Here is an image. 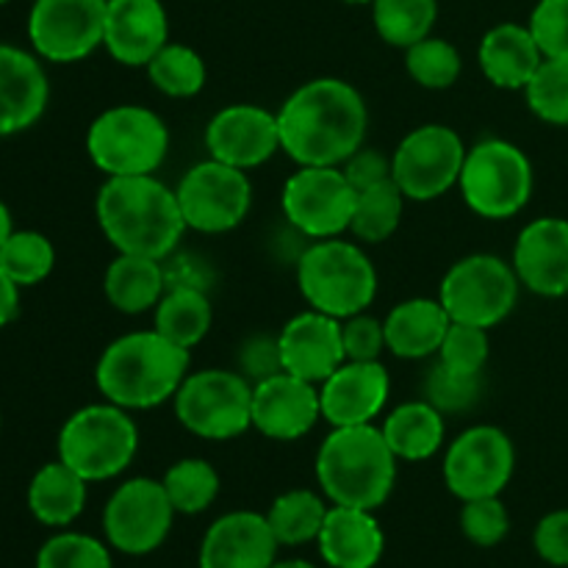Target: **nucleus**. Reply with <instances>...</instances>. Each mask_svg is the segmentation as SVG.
<instances>
[{
	"label": "nucleus",
	"mask_w": 568,
	"mask_h": 568,
	"mask_svg": "<svg viewBox=\"0 0 568 568\" xmlns=\"http://www.w3.org/2000/svg\"><path fill=\"white\" fill-rule=\"evenodd\" d=\"M342 172L355 192H364V189L377 186V183L392 178V159H386V155L375 148H361L344 161Z\"/></svg>",
	"instance_id": "09e8293b"
},
{
	"label": "nucleus",
	"mask_w": 568,
	"mask_h": 568,
	"mask_svg": "<svg viewBox=\"0 0 568 568\" xmlns=\"http://www.w3.org/2000/svg\"><path fill=\"white\" fill-rule=\"evenodd\" d=\"M316 544L331 568H375L386 549V536L375 510L331 505Z\"/></svg>",
	"instance_id": "393cba45"
},
{
	"label": "nucleus",
	"mask_w": 568,
	"mask_h": 568,
	"mask_svg": "<svg viewBox=\"0 0 568 568\" xmlns=\"http://www.w3.org/2000/svg\"><path fill=\"white\" fill-rule=\"evenodd\" d=\"M316 480L333 505L377 510L397 483V455L381 427H336L316 453Z\"/></svg>",
	"instance_id": "20e7f679"
},
{
	"label": "nucleus",
	"mask_w": 568,
	"mask_h": 568,
	"mask_svg": "<svg viewBox=\"0 0 568 568\" xmlns=\"http://www.w3.org/2000/svg\"><path fill=\"white\" fill-rule=\"evenodd\" d=\"M277 538L264 514L233 510L205 530L200 568H270L277 560Z\"/></svg>",
	"instance_id": "4be33fe9"
},
{
	"label": "nucleus",
	"mask_w": 568,
	"mask_h": 568,
	"mask_svg": "<svg viewBox=\"0 0 568 568\" xmlns=\"http://www.w3.org/2000/svg\"><path fill=\"white\" fill-rule=\"evenodd\" d=\"M466 161V144L447 125H422L399 142L392 159V178L405 200H436L458 186Z\"/></svg>",
	"instance_id": "ddd939ff"
},
{
	"label": "nucleus",
	"mask_w": 568,
	"mask_h": 568,
	"mask_svg": "<svg viewBox=\"0 0 568 568\" xmlns=\"http://www.w3.org/2000/svg\"><path fill=\"white\" fill-rule=\"evenodd\" d=\"M327 510L331 508L320 494L308 488H294L272 503V508L266 510V521L281 547H303L320 538Z\"/></svg>",
	"instance_id": "2f4dec72"
},
{
	"label": "nucleus",
	"mask_w": 568,
	"mask_h": 568,
	"mask_svg": "<svg viewBox=\"0 0 568 568\" xmlns=\"http://www.w3.org/2000/svg\"><path fill=\"white\" fill-rule=\"evenodd\" d=\"M170 42V20L161 0H109L103 48L125 67H148Z\"/></svg>",
	"instance_id": "5701e85b"
},
{
	"label": "nucleus",
	"mask_w": 568,
	"mask_h": 568,
	"mask_svg": "<svg viewBox=\"0 0 568 568\" xmlns=\"http://www.w3.org/2000/svg\"><path fill=\"white\" fill-rule=\"evenodd\" d=\"M344 3H353V6H364V3H375V0H344Z\"/></svg>",
	"instance_id": "864d4df0"
},
{
	"label": "nucleus",
	"mask_w": 568,
	"mask_h": 568,
	"mask_svg": "<svg viewBox=\"0 0 568 568\" xmlns=\"http://www.w3.org/2000/svg\"><path fill=\"white\" fill-rule=\"evenodd\" d=\"M477 61H480L483 75L497 89L525 92V87L541 67L544 53L532 39L530 28L503 22L483 37L480 48H477Z\"/></svg>",
	"instance_id": "a878e982"
},
{
	"label": "nucleus",
	"mask_w": 568,
	"mask_h": 568,
	"mask_svg": "<svg viewBox=\"0 0 568 568\" xmlns=\"http://www.w3.org/2000/svg\"><path fill=\"white\" fill-rule=\"evenodd\" d=\"M6 3H9V0H0V6H6Z\"/></svg>",
	"instance_id": "6e6d98bb"
},
{
	"label": "nucleus",
	"mask_w": 568,
	"mask_h": 568,
	"mask_svg": "<svg viewBox=\"0 0 568 568\" xmlns=\"http://www.w3.org/2000/svg\"><path fill=\"white\" fill-rule=\"evenodd\" d=\"M383 438L388 442L397 460H427L442 449L444 444V414L427 399L403 403L394 408L383 422Z\"/></svg>",
	"instance_id": "c85d7f7f"
},
{
	"label": "nucleus",
	"mask_w": 568,
	"mask_h": 568,
	"mask_svg": "<svg viewBox=\"0 0 568 568\" xmlns=\"http://www.w3.org/2000/svg\"><path fill=\"white\" fill-rule=\"evenodd\" d=\"M536 175L521 148L505 139H486L466 150L458 189L464 203L486 220H510L530 203Z\"/></svg>",
	"instance_id": "6e6552de"
},
{
	"label": "nucleus",
	"mask_w": 568,
	"mask_h": 568,
	"mask_svg": "<svg viewBox=\"0 0 568 568\" xmlns=\"http://www.w3.org/2000/svg\"><path fill=\"white\" fill-rule=\"evenodd\" d=\"M514 272L538 297L568 294V220L538 216L521 227L514 247Z\"/></svg>",
	"instance_id": "aec40b11"
},
{
	"label": "nucleus",
	"mask_w": 568,
	"mask_h": 568,
	"mask_svg": "<svg viewBox=\"0 0 568 568\" xmlns=\"http://www.w3.org/2000/svg\"><path fill=\"white\" fill-rule=\"evenodd\" d=\"M480 392L483 375H458V372L447 369L442 361L427 372L425 399L430 405H436L442 414H464V410H471L477 405V399H480Z\"/></svg>",
	"instance_id": "79ce46f5"
},
{
	"label": "nucleus",
	"mask_w": 568,
	"mask_h": 568,
	"mask_svg": "<svg viewBox=\"0 0 568 568\" xmlns=\"http://www.w3.org/2000/svg\"><path fill=\"white\" fill-rule=\"evenodd\" d=\"M170 131L153 109L114 105L87 131V153L105 178L153 175L166 159Z\"/></svg>",
	"instance_id": "0eeeda50"
},
{
	"label": "nucleus",
	"mask_w": 568,
	"mask_h": 568,
	"mask_svg": "<svg viewBox=\"0 0 568 568\" xmlns=\"http://www.w3.org/2000/svg\"><path fill=\"white\" fill-rule=\"evenodd\" d=\"M536 552L544 564L568 568V508L552 510L536 527Z\"/></svg>",
	"instance_id": "de8ad7c7"
},
{
	"label": "nucleus",
	"mask_w": 568,
	"mask_h": 568,
	"mask_svg": "<svg viewBox=\"0 0 568 568\" xmlns=\"http://www.w3.org/2000/svg\"><path fill=\"white\" fill-rule=\"evenodd\" d=\"M186 375L189 349L172 344L159 331H136L103 349L94 383L105 403L125 410H148L175 399Z\"/></svg>",
	"instance_id": "7ed1b4c3"
},
{
	"label": "nucleus",
	"mask_w": 568,
	"mask_h": 568,
	"mask_svg": "<svg viewBox=\"0 0 568 568\" xmlns=\"http://www.w3.org/2000/svg\"><path fill=\"white\" fill-rule=\"evenodd\" d=\"M189 231L227 233L242 225L253 205V186L244 170L209 159L194 164L175 189Z\"/></svg>",
	"instance_id": "9b49d317"
},
{
	"label": "nucleus",
	"mask_w": 568,
	"mask_h": 568,
	"mask_svg": "<svg viewBox=\"0 0 568 568\" xmlns=\"http://www.w3.org/2000/svg\"><path fill=\"white\" fill-rule=\"evenodd\" d=\"M460 530L475 547H497L510 532L508 508L499 497L469 499L460 510Z\"/></svg>",
	"instance_id": "37998d69"
},
{
	"label": "nucleus",
	"mask_w": 568,
	"mask_h": 568,
	"mask_svg": "<svg viewBox=\"0 0 568 568\" xmlns=\"http://www.w3.org/2000/svg\"><path fill=\"white\" fill-rule=\"evenodd\" d=\"M488 353H491V342H488L486 327L453 322L438 349V361L458 375L477 377L486 369Z\"/></svg>",
	"instance_id": "a19ab883"
},
{
	"label": "nucleus",
	"mask_w": 568,
	"mask_h": 568,
	"mask_svg": "<svg viewBox=\"0 0 568 568\" xmlns=\"http://www.w3.org/2000/svg\"><path fill=\"white\" fill-rule=\"evenodd\" d=\"M0 266L20 288L37 286L53 272L55 250L44 233L17 231L0 247Z\"/></svg>",
	"instance_id": "e433bc0d"
},
{
	"label": "nucleus",
	"mask_w": 568,
	"mask_h": 568,
	"mask_svg": "<svg viewBox=\"0 0 568 568\" xmlns=\"http://www.w3.org/2000/svg\"><path fill=\"white\" fill-rule=\"evenodd\" d=\"M211 322H214V308L205 292H200L197 286H175L164 292V297L155 305L153 331H159L178 347L192 349L211 331Z\"/></svg>",
	"instance_id": "7c9ffc66"
},
{
	"label": "nucleus",
	"mask_w": 568,
	"mask_h": 568,
	"mask_svg": "<svg viewBox=\"0 0 568 568\" xmlns=\"http://www.w3.org/2000/svg\"><path fill=\"white\" fill-rule=\"evenodd\" d=\"M175 514L197 516L214 505L220 497V471L200 458H183L170 466L161 480Z\"/></svg>",
	"instance_id": "c9c22d12"
},
{
	"label": "nucleus",
	"mask_w": 568,
	"mask_h": 568,
	"mask_svg": "<svg viewBox=\"0 0 568 568\" xmlns=\"http://www.w3.org/2000/svg\"><path fill=\"white\" fill-rule=\"evenodd\" d=\"M209 159L231 164L236 170H255L281 150L277 114L253 103H233L216 111L205 128Z\"/></svg>",
	"instance_id": "f3484780"
},
{
	"label": "nucleus",
	"mask_w": 568,
	"mask_h": 568,
	"mask_svg": "<svg viewBox=\"0 0 568 568\" xmlns=\"http://www.w3.org/2000/svg\"><path fill=\"white\" fill-rule=\"evenodd\" d=\"M405 67L408 75L425 89H449L460 78L464 61L455 44L447 39L427 37L405 50Z\"/></svg>",
	"instance_id": "4c0bfd02"
},
{
	"label": "nucleus",
	"mask_w": 568,
	"mask_h": 568,
	"mask_svg": "<svg viewBox=\"0 0 568 568\" xmlns=\"http://www.w3.org/2000/svg\"><path fill=\"white\" fill-rule=\"evenodd\" d=\"M0 430H3V416H0Z\"/></svg>",
	"instance_id": "5fc2aeb1"
},
{
	"label": "nucleus",
	"mask_w": 568,
	"mask_h": 568,
	"mask_svg": "<svg viewBox=\"0 0 568 568\" xmlns=\"http://www.w3.org/2000/svg\"><path fill=\"white\" fill-rule=\"evenodd\" d=\"M358 192L342 166H300L283 186V214L308 239H336L349 231Z\"/></svg>",
	"instance_id": "f8f14e48"
},
{
	"label": "nucleus",
	"mask_w": 568,
	"mask_h": 568,
	"mask_svg": "<svg viewBox=\"0 0 568 568\" xmlns=\"http://www.w3.org/2000/svg\"><path fill=\"white\" fill-rule=\"evenodd\" d=\"M525 98L538 120L568 128V59H544Z\"/></svg>",
	"instance_id": "58836bf2"
},
{
	"label": "nucleus",
	"mask_w": 568,
	"mask_h": 568,
	"mask_svg": "<svg viewBox=\"0 0 568 568\" xmlns=\"http://www.w3.org/2000/svg\"><path fill=\"white\" fill-rule=\"evenodd\" d=\"M17 311H20V286L0 266V331L14 322Z\"/></svg>",
	"instance_id": "8fccbe9b"
},
{
	"label": "nucleus",
	"mask_w": 568,
	"mask_h": 568,
	"mask_svg": "<svg viewBox=\"0 0 568 568\" xmlns=\"http://www.w3.org/2000/svg\"><path fill=\"white\" fill-rule=\"evenodd\" d=\"M403 203L405 194L394 183V178L377 183V186L364 189V192H358V200H355L349 231L355 233V239L366 244L386 242L399 227V220H403Z\"/></svg>",
	"instance_id": "72a5a7b5"
},
{
	"label": "nucleus",
	"mask_w": 568,
	"mask_h": 568,
	"mask_svg": "<svg viewBox=\"0 0 568 568\" xmlns=\"http://www.w3.org/2000/svg\"><path fill=\"white\" fill-rule=\"evenodd\" d=\"M164 283L159 261L120 253L105 270L103 292L116 311L136 316L159 305L164 297Z\"/></svg>",
	"instance_id": "c756f323"
},
{
	"label": "nucleus",
	"mask_w": 568,
	"mask_h": 568,
	"mask_svg": "<svg viewBox=\"0 0 568 568\" xmlns=\"http://www.w3.org/2000/svg\"><path fill=\"white\" fill-rule=\"evenodd\" d=\"M175 519L161 480L133 477L122 483L103 510V532L125 555H150L166 541Z\"/></svg>",
	"instance_id": "dca6fc26"
},
{
	"label": "nucleus",
	"mask_w": 568,
	"mask_h": 568,
	"mask_svg": "<svg viewBox=\"0 0 568 568\" xmlns=\"http://www.w3.org/2000/svg\"><path fill=\"white\" fill-rule=\"evenodd\" d=\"M322 416L320 388L288 372L253 386V427L272 442H297Z\"/></svg>",
	"instance_id": "a211bd4d"
},
{
	"label": "nucleus",
	"mask_w": 568,
	"mask_h": 568,
	"mask_svg": "<svg viewBox=\"0 0 568 568\" xmlns=\"http://www.w3.org/2000/svg\"><path fill=\"white\" fill-rule=\"evenodd\" d=\"M11 233H14V220H11L9 205H6L3 200H0V247H3L6 239H9Z\"/></svg>",
	"instance_id": "3c124183"
},
{
	"label": "nucleus",
	"mask_w": 568,
	"mask_h": 568,
	"mask_svg": "<svg viewBox=\"0 0 568 568\" xmlns=\"http://www.w3.org/2000/svg\"><path fill=\"white\" fill-rule=\"evenodd\" d=\"M37 568H111L109 547L83 532H59L37 552Z\"/></svg>",
	"instance_id": "ea45409f"
},
{
	"label": "nucleus",
	"mask_w": 568,
	"mask_h": 568,
	"mask_svg": "<svg viewBox=\"0 0 568 568\" xmlns=\"http://www.w3.org/2000/svg\"><path fill=\"white\" fill-rule=\"evenodd\" d=\"M98 222L116 253L166 258L189 231L178 194L153 175L109 178L100 186Z\"/></svg>",
	"instance_id": "f03ea898"
},
{
	"label": "nucleus",
	"mask_w": 568,
	"mask_h": 568,
	"mask_svg": "<svg viewBox=\"0 0 568 568\" xmlns=\"http://www.w3.org/2000/svg\"><path fill=\"white\" fill-rule=\"evenodd\" d=\"M136 422L114 403L75 410L59 433V460L87 483H103L122 475L136 458Z\"/></svg>",
	"instance_id": "423d86ee"
},
{
	"label": "nucleus",
	"mask_w": 568,
	"mask_h": 568,
	"mask_svg": "<svg viewBox=\"0 0 568 568\" xmlns=\"http://www.w3.org/2000/svg\"><path fill=\"white\" fill-rule=\"evenodd\" d=\"M449 325H453V320H449L442 300H405L383 320L386 347L405 361L430 358L442 349Z\"/></svg>",
	"instance_id": "bb28decb"
},
{
	"label": "nucleus",
	"mask_w": 568,
	"mask_h": 568,
	"mask_svg": "<svg viewBox=\"0 0 568 568\" xmlns=\"http://www.w3.org/2000/svg\"><path fill=\"white\" fill-rule=\"evenodd\" d=\"M372 6L383 42L403 50L430 37L438 17V0H375Z\"/></svg>",
	"instance_id": "f704fd0d"
},
{
	"label": "nucleus",
	"mask_w": 568,
	"mask_h": 568,
	"mask_svg": "<svg viewBox=\"0 0 568 568\" xmlns=\"http://www.w3.org/2000/svg\"><path fill=\"white\" fill-rule=\"evenodd\" d=\"M527 28L544 59H568V0H538Z\"/></svg>",
	"instance_id": "c03bdc74"
},
{
	"label": "nucleus",
	"mask_w": 568,
	"mask_h": 568,
	"mask_svg": "<svg viewBox=\"0 0 568 568\" xmlns=\"http://www.w3.org/2000/svg\"><path fill=\"white\" fill-rule=\"evenodd\" d=\"M175 416L197 438L231 442L253 427V383L231 369L194 372L178 388Z\"/></svg>",
	"instance_id": "1a4fd4ad"
},
{
	"label": "nucleus",
	"mask_w": 568,
	"mask_h": 568,
	"mask_svg": "<svg viewBox=\"0 0 568 568\" xmlns=\"http://www.w3.org/2000/svg\"><path fill=\"white\" fill-rule=\"evenodd\" d=\"M89 483L64 460L44 464L28 486V510L39 525L67 527L87 508Z\"/></svg>",
	"instance_id": "cd10ccee"
},
{
	"label": "nucleus",
	"mask_w": 568,
	"mask_h": 568,
	"mask_svg": "<svg viewBox=\"0 0 568 568\" xmlns=\"http://www.w3.org/2000/svg\"><path fill=\"white\" fill-rule=\"evenodd\" d=\"M48 100L50 83L39 55L0 42V136L37 125Z\"/></svg>",
	"instance_id": "b1692460"
},
{
	"label": "nucleus",
	"mask_w": 568,
	"mask_h": 568,
	"mask_svg": "<svg viewBox=\"0 0 568 568\" xmlns=\"http://www.w3.org/2000/svg\"><path fill=\"white\" fill-rule=\"evenodd\" d=\"M239 372L247 377L250 383H261L272 375H281V344L277 336H253L239 347Z\"/></svg>",
	"instance_id": "49530a36"
},
{
	"label": "nucleus",
	"mask_w": 568,
	"mask_h": 568,
	"mask_svg": "<svg viewBox=\"0 0 568 568\" xmlns=\"http://www.w3.org/2000/svg\"><path fill=\"white\" fill-rule=\"evenodd\" d=\"M514 469V442L494 425L469 427L444 455V483L460 503L499 497L508 488Z\"/></svg>",
	"instance_id": "2eb2a0df"
},
{
	"label": "nucleus",
	"mask_w": 568,
	"mask_h": 568,
	"mask_svg": "<svg viewBox=\"0 0 568 568\" xmlns=\"http://www.w3.org/2000/svg\"><path fill=\"white\" fill-rule=\"evenodd\" d=\"M369 111L353 83L314 78L286 98L277 111L281 150L300 166H342L364 148Z\"/></svg>",
	"instance_id": "f257e3e1"
},
{
	"label": "nucleus",
	"mask_w": 568,
	"mask_h": 568,
	"mask_svg": "<svg viewBox=\"0 0 568 568\" xmlns=\"http://www.w3.org/2000/svg\"><path fill=\"white\" fill-rule=\"evenodd\" d=\"M342 338L347 361H381L383 349H388L386 327L366 311L349 316V320H342Z\"/></svg>",
	"instance_id": "a18cd8bd"
},
{
	"label": "nucleus",
	"mask_w": 568,
	"mask_h": 568,
	"mask_svg": "<svg viewBox=\"0 0 568 568\" xmlns=\"http://www.w3.org/2000/svg\"><path fill=\"white\" fill-rule=\"evenodd\" d=\"M109 0H33L28 39L39 59L75 64L103 44Z\"/></svg>",
	"instance_id": "4468645a"
},
{
	"label": "nucleus",
	"mask_w": 568,
	"mask_h": 568,
	"mask_svg": "<svg viewBox=\"0 0 568 568\" xmlns=\"http://www.w3.org/2000/svg\"><path fill=\"white\" fill-rule=\"evenodd\" d=\"M277 344H281L283 372L303 377L314 386L325 383L347 361L342 320L314 308L288 320L277 336Z\"/></svg>",
	"instance_id": "412c9836"
},
{
	"label": "nucleus",
	"mask_w": 568,
	"mask_h": 568,
	"mask_svg": "<svg viewBox=\"0 0 568 568\" xmlns=\"http://www.w3.org/2000/svg\"><path fill=\"white\" fill-rule=\"evenodd\" d=\"M305 303L336 320L364 314L377 297V270L369 255L344 239H320L297 261Z\"/></svg>",
	"instance_id": "39448f33"
},
{
	"label": "nucleus",
	"mask_w": 568,
	"mask_h": 568,
	"mask_svg": "<svg viewBox=\"0 0 568 568\" xmlns=\"http://www.w3.org/2000/svg\"><path fill=\"white\" fill-rule=\"evenodd\" d=\"M519 286L514 264L499 255L477 253L449 266L438 300L453 322L488 331L508 320L510 311L516 308Z\"/></svg>",
	"instance_id": "9d476101"
},
{
	"label": "nucleus",
	"mask_w": 568,
	"mask_h": 568,
	"mask_svg": "<svg viewBox=\"0 0 568 568\" xmlns=\"http://www.w3.org/2000/svg\"><path fill=\"white\" fill-rule=\"evenodd\" d=\"M392 377L381 361H344L320 388L322 419L333 427L372 425L386 408Z\"/></svg>",
	"instance_id": "6ab92c4d"
},
{
	"label": "nucleus",
	"mask_w": 568,
	"mask_h": 568,
	"mask_svg": "<svg viewBox=\"0 0 568 568\" xmlns=\"http://www.w3.org/2000/svg\"><path fill=\"white\" fill-rule=\"evenodd\" d=\"M148 70L150 83L159 89L166 98H194V94L203 92L205 87V61L197 50H192L189 44L166 42L159 53L150 59Z\"/></svg>",
	"instance_id": "473e14b6"
},
{
	"label": "nucleus",
	"mask_w": 568,
	"mask_h": 568,
	"mask_svg": "<svg viewBox=\"0 0 568 568\" xmlns=\"http://www.w3.org/2000/svg\"><path fill=\"white\" fill-rule=\"evenodd\" d=\"M270 568H316V566L308 564V560H275Z\"/></svg>",
	"instance_id": "603ef678"
}]
</instances>
